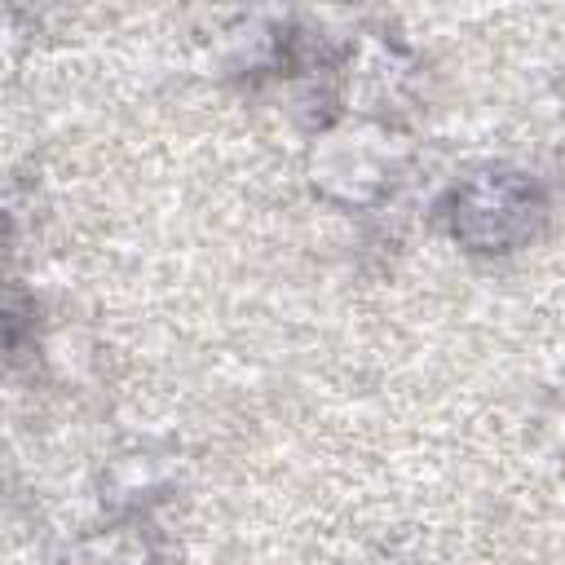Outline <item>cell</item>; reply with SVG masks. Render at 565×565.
Returning a JSON list of instances; mask_svg holds the SVG:
<instances>
[{"label": "cell", "instance_id": "2", "mask_svg": "<svg viewBox=\"0 0 565 565\" xmlns=\"http://www.w3.org/2000/svg\"><path fill=\"white\" fill-rule=\"evenodd\" d=\"M384 128L375 124H344L331 128L313 150V185L340 203H375L384 194V177L393 172L388 150H380Z\"/></svg>", "mask_w": 565, "mask_h": 565}, {"label": "cell", "instance_id": "1", "mask_svg": "<svg viewBox=\"0 0 565 565\" xmlns=\"http://www.w3.org/2000/svg\"><path fill=\"white\" fill-rule=\"evenodd\" d=\"M543 212L547 203H543L539 181H530L525 172H503V168L472 172L441 203V216L455 243H463L468 252H486V256H503L521 247L525 238H534Z\"/></svg>", "mask_w": 565, "mask_h": 565}]
</instances>
